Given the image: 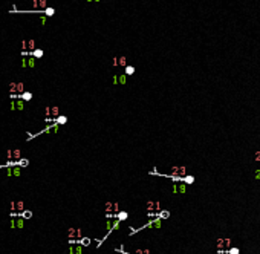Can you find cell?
Returning <instances> with one entry per match:
<instances>
[{"label":"cell","instance_id":"29","mask_svg":"<svg viewBox=\"0 0 260 254\" xmlns=\"http://www.w3.org/2000/svg\"><path fill=\"white\" fill-rule=\"evenodd\" d=\"M46 21H47V17L41 15V17H40V25H41V26H45V25H46Z\"/></svg>","mask_w":260,"mask_h":254},{"label":"cell","instance_id":"24","mask_svg":"<svg viewBox=\"0 0 260 254\" xmlns=\"http://www.w3.org/2000/svg\"><path fill=\"white\" fill-rule=\"evenodd\" d=\"M118 83H120V84H126V83H127V77H126L124 74H122V75H118Z\"/></svg>","mask_w":260,"mask_h":254},{"label":"cell","instance_id":"20","mask_svg":"<svg viewBox=\"0 0 260 254\" xmlns=\"http://www.w3.org/2000/svg\"><path fill=\"white\" fill-rule=\"evenodd\" d=\"M15 84H17L15 81L9 83V86H8V87H9V95H17V92H15Z\"/></svg>","mask_w":260,"mask_h":254},{"label":"cell","instance_id":"1","mask_svg":"<svg viewBox=\"0 0 260 254\" xmlns=\"http://www.w3.org/2000/svg\"><path fill=\"white\" fill-rule=\"evenodd\" d=\"M161 220H162V219L155 218V219H151L149 224L139 226V228H133V226H132V228H130V236H133L135 233H139L141 230H145V228H161Z\"/></svg>","mask_w":260,"mask_h":254},{"label":"cell","instance_id":"13","mask_svg":"<svg viewBox=\"0 0 260 254\" xmlns=\"http://www.w3.org/2000/svg\"><path fill=\"white\" fill-rule=\"evenodd\" d=\"M14 220H15V228H23L25 224H26V220L21 219V218H17V219H14Z\"/></svg>","mask_w":260,"mask_h":254},{"label":"cell","instance_id":"22","mask_svg":"<svg viewBox=\"0 0 260 254\" xmlns=\"http://www.w3.org/2000/svg\"><path fill=\"white\" fill-rule=\"evenodd\" d=\"M26 61H28V67H35V58L34 57H28Z\"/></svg>","mask_w":260,"mask_h":254},{"label":"cell","instance_id":"19","mask_svg":"<svg viewBox=\"0 0 260 254\" xmlns=\"http://www.w3.org/2000/svg\"><path fill=\"white\" fill-rule=\"evenodd\" d=\"M54 14H55V9H54V8L47 6V8L45 9V17H52Z\"/></svg>","mask_w":260,"mask_h":254},{"label":"cell","instance_id":"30","mask_svg":"<svg viewBox=\"0 0 260 254\" xmlns=\"http://www.w3.org/2000/svg\"><path fill=\"white\" fill-rule=\"evenodd\" d=\"M112 84H113V86L118 84V75H113V77H112Z\"/></svg>","mask_w":260,"mask_h":254},{"label":"cell","instance_id":"16","mask_svg":"<svg viewBox=\"0 0 260 254\" xmlns=\"http://www.w3.org/2000/svg\"><path fill=\"white\" fill-rule=\"evenodd\" d=\"M43 54H45V52H43V49H35L32 54H29V57L32 55L34 58H41V57H43Z\"/></svg>","mask_w":260,"mask_h":254},{"label":"cell","instance_id":"18","mask_svg":"<svg viewBox=\"0 0 260 254\" xmlns=\"http://www.w3.org/2000/svg\"><path fill=\"white\" fill-rule=\"evenodd\" d=\"M127 218H129V213H127V211H120V213L116 214V219H120L121 222H122V220H126Z\"/></svg>","mask_w":260,"mask_h":254},{"label":"cell","instance_id":"35","mask_svg":"<svg viewBox=\"0 0 260 254\" xmlns=\"http://www.w3.org/2000/svg\"><path fill=\"white\" fill-rule=\"evenodd\" d=\"M11 110H12V112L15 110V103L14 101H11Z\"/></svg>","mask_w":260,"mask_h":254},{"label":"cell","instance_id":"26","mask_svg":"<svg viewBox=\"0 0 260 254\" xmlns=\"http://www.w3.org/2000/svg\"><path fill=\"white\" fill-rule=\"evenodd\" d=\"M74 254H83V246L81 245H77L74 248Z\"/></svg>","mask_w":260,"mask_h":254},{"label":"cell","instance_id":"10","mask_svg":"<svg viewBox=\"0 0 260 254\" xmlns=\"http://www.w3.org/2000/svg\"><path fill=\"white\" fill-rule=\"evenodd\" d=\"M19 218H21V219H31L32 218V211L31 210H25V211H21V213H19Z\"/></svg>","mask_w":260,"mask_h":254},{"label":"cell","instance_id":"32","mask_svg":"<svg viewBox=\"0 0 260 254\" xmlns=\"http://www.w3.org/2000/svg\"><path fill=\"white\" fill-rule=\"evenodd\" d=\"M21 67H28V61H26V58H21Z\"/></svg>","mask_w":260,"mask_h":254},{"label":"cell","instance_id":"33","mask_svg":"<svg viewBox=\"0 0 260 254\" xmlns=\"http://www.w3.org/2000/svg\"><path fill=\"white\" fill-rule=\"evenodd\" d=\"M230 254H239V250H237V248H231Z\"/></svg>","mask_w":260,"mask_h":254},{"label":"cell","instance_id":"14","mask_svg":"<svg viewBox=\"0 0 260 254\" xmlns=\"http://www.w3.org/2000/svg\"><path fill=\"white\" fill-rule=\"evenodd\" d=\"M133 74H135V67H133V66H129V64H127V66L124 67V75L127 77V75H133Z\"/></svg>","mask_w":260,"mask_h":254},{"label":"cell","instance_id":"21","mask_svg":"<svg viewBox=\"0 0 260 254\" xmlns=\"http://www.w3.org/2000/svg\"><path fill=\"white\" fill-rule=\"evenodd\" d=\"M182 182H184V184H193V182H194V176H190V175H188V176H184V178H182Z\"/></svg>","mask_w":260,"mask_h":254},{"label":"cell","instance_id":"6","mask_svg":"<svg viewBox=\"0 0 260 254\" xmlns=\"http://www.w3.org/2000/svg\"><path fill=\"white\" fill-rule=\"evenodd\" d=\"M182 175H185L184 167H173V176H182Z\"/></svg>","mask_w":260,"mask_h":254},{"label":"cell","instance_id":"17","mask_svg":"<svg viewBox=\"0 0 260 254\" xmlns=\"http://www.w3.org/2000/svg\"><path fill=\"white\" fill-rule=\"evenodd\" d=\"M55 123L58 124V126H61V124H66V123H67V116H64V115H60V116H58L57 120H55Z\"/></svg>","mask_w":260,"mask_h":254},{"label":"cell","instance_id":"27","mask_svg":"<svg viewBox=\"0 0 260 254\" xmlns=\"http://www.w3.org/2000/svg\"><path fill=\"white\" fill-rule=\"evenodd\" d=\"M45 116H46V118H51V106H46V107H45Z\"/></svg>","mask_w":260,"mask_h":254},{"label":"cell","instance_id":"25","mask_svg":"<svg viewBox=\"0 0 260 254\" xmlns=\"http://www.w3.org/2000/svg\"><path fill=\"white\" fill-rule=\"evenodd\" d=\"M20 175H21L20 167H12V176H20Z\"/></svg>","mask_w":260,"mask_h":254},{"label":"cell","instance_id":"12","mask_svg":"<svg viewBox=\"0 0 260 254\" xmlns=\"http://www.w3.org/2000/svg\"><path fill=\"white\" fill-rule=\"evenodd\" d=\"M127 66V58L124 55H120L118 57V67H126Z\"/></svg>","mask_w":260,"mask_h":254},{"label":"cell","instance_id":"4","mask_svg":"<svg viewBox=\"0 0 260 254\" xmlns=\"http://www.w3.org/2000/svg\"><path fill=\"white\" fill-rule=\"evenodd\" d=\"M67 237H69V240H75V237H77V228L75 226H70L67 230Z\"/></svg>","mask_w":260,"mask_h":254},{"label":"cell","instance_id":"5","mask_svg":"<svg viewBox=\"0 0 260 254\" xmlns=\"http://www.w3.org/2000/svg\"><path fill=\"white\" fill-rule=\"evenodd\" d=\"M26 46H28V52H29V54H32V52L37 49L35 40H28V41H26Z\"/></svg>","mask_w":260,"mask_h":254},{"label":"cell","instance_id":"9","mask_svg":"<svg viewBox=\"0 0 260 254\" xmlns=\"http://www.w3.org/2000/svg\"><path fill=\"white\" fill-rule=\"evenodd\" d=\"M17 100H21V101H31V100H32V94H31V92H25V94L19 95Z\"/></svg>","mask_w":260,"mask_h":254},{"label":"cell","instance_id":"8","mask_svg":"<svg viewBox=\"0 0 260 254\" xmlns=\"http://www.w3.org/2000/svg\"><path fill=\"white\" fill-rule=\"evenodd\" d=\"M20 159H21V150L20 149H14L12 150V161H17L19 162Z\"/></svg>","mask_w":260,"mask_h":254},{"label":"cell","instance_id":"11","mask_svg":"<svg viewBox=\"0 0 260 254\" xmlns=\"http://www.w3.org/2000/svg\"><path fill=\"white\" fill-rule=\"evenodd\" d=\"M15 92H17V95L25 94V84L21 83V81H19L17 84H15Z\"/></svg>","mask_w":260,"mask_h":254},{"label":"cell","instance_id":"28","mask_svg":"<svg viewBox=\"0 0 260 254\" xmlns=\"http://www.w3.org/2000/svg\"><path fill=\"white\" fill-rule=\"evenodd\" d=\"M6 159H8V161H12V150H11V149L6 150Z\"/></svg>","mask_w":260,"mask_h":254},{"label":"cell","instance_id":"36","mask_svg":"<svg viewBox=\"0 0 260 254\" xmlns=\"http://www.w3.org/2000/svg\"><path fill=\"white\" fill-rule=\"evenodd\" d=\"M67 254H74V245H70V248H69V251H67Z\"/></svg>","mask_w":260,"mask_h":254},{"label":"cell","instance_id":"23","mask_svg":"<svg viewBox=\"0 0 260 254\" xmlns=\"http://www.w3.org/2000/svg\"><path fill=\"white\" fill-rule=\"evenodd\" d=\"M28 165H29V159L21 158V159L19 161V167H28Z\"/></svg>","mask_w":260,"mask_h":254},{"label":"cell","instance_id":"34","mask_svg":"<svg viewBox=\"0 0 260 254\" xmlns=\"http://www.w3.org/2000/svg\"><path fill=\"white\" fill-rule=\"evenodd\" d=\"M6 176H12V167H11V169H6Z\"/></svg>","mask_w":260,"mask_h":254},{"label":"cell","instance_id":"7","mask_svg":"<svg viewBox=\"0 0 260 254\" xmlns=\"http://www.w3.org/2000/svg\"><path fill=\"white\" fill-rule=\"evenodd\" d=\"M25 211V202L23 201H15V213Z\"/></svg>","mask_w":260,"mask_h":254},{"label":"cell","instance_id":"31","mask_svg":"<svg viewBox=\"0 0 260 254\" xmlns=\"http://www.w3.org/2000/svg\"><path fill=\"white\" fill-rule=\"evenodd\" d=\"M112 64H113L115 67H118V57H113V58H112Z\"/></svg>","mask_w":260,"mask_h":254},{"label":"cell","instance_id":"3","mask_svg":"<svg viewBox=\"0 0 260 254\" xmlns=\"http://www.w3.org/2000/svg\"><path fill=\"white\" fill-rule=\"evenodd\" d=\"M58 116H60V107H58V106H52L51 107V118H52V120H57Z\"/></svg>","mask_w":260,"mask_h":254},{"label":"cell","instance_id":"15","mask_svg":"<svg viewBox=\"0 0 260 254\" xmlns=\"http://www.w3.org/2000/svg\"><path fill=\"white\" fill-rule=\"evenodd\" d=\"M14 103H15V110H23L25 101H21V100H14Z\"/></svg>","mask_w":260,"mask_h":254},{"label":"cell","instance_id":"2","mask_svg":"<svg viewBox=\"0 0 260 254\" xmlns=\"http://www.w3.org/2000/svg\"><path fill=\"white\" fill-rule=\"evenodd\" d=\"M145 207H147V213H159V211H162L161 204L158 201H147Z\"/></svg>","mask_w":260,"mask_h":254}]
</instances>
